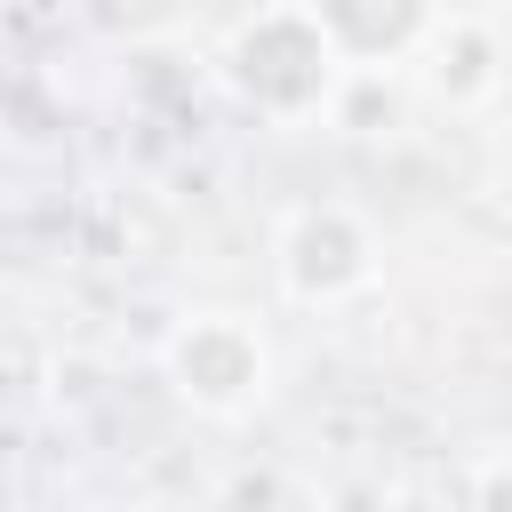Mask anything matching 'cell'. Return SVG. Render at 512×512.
<instances>
[{
  "label": "cell",
  "instance_id": "obj_1",
  "mask_svg": "<svg viewBox=\"0 0 512 512\" xmlns=\"http://www.w3.org/2000/svg\"><path fill=\"white\" fill-rule=\"evenodd\" d=\"M224 80H232L240 104H256L264 120H312V112L336 96L344 56H336L328 32L312 24V8H264L256 24L232 32Z\"/></svg>",
  "mask_w": 512,
  "mask_h": 512
},
{
  "label": "cell",
  "instance_id": "obj_2",
  "mask_svg": "<svg viewBox=\"0 0 512 512\" xmlns=\"http://www.w3.org/2000/svg\"><path fill=\"white\" fill-rule=\"evenodd\" d=\"M168 384L200 416H248L272 392V344L240 312H192L168 336Z\"/></svg>",
  "mask_w": 512,
  "mask_h": 512
},
{
  "label": "cell",
  "instance_id": "obj_3",
  "mask_svg": "<svg viewBox=\"0 0 512 512\" xmlns=\"http://www.w3.org/2000/svg\"><path fill=\"white\" fill-rule=\"evenodd\" d=\"M280 280L304 304H344L376 280V240L352 208H304L280 240Z\"/></svg>",
  "mask_w": 512,
  "mask_h": 512
},
{
  "label": "cell",
  "instance_id": "obj_4",
  "mask_svg": "<svg viewBox=\"0 0 512 512\" xmlns=\"http://www.w3.org/2000/svg\"><path fill=\"white\" fill-rule=\"evenodd\" d=\"M312 24L328 32V48L344 56V72L368 64H400L424 32H432V0H304Z\"/></svg>",
  "mask_w": 512,
  "mask_h": 512
}]
</instances>
